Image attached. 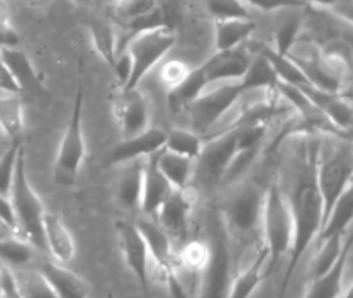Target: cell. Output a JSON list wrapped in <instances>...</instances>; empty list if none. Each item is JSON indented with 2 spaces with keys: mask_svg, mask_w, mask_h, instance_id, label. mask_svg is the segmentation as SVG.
I'll return each mask as SVG.
<instances>
[{
  "mask_svg": "<svg viewBox=\"0 0 353 298\" xmlns=\"http://www.w3.org/2000/svg\"><path fill=\"white\" fill-rule=\"evenodd\" d=\"M221 205L219 226L228 241L231 257L241 256L262 241V212L265 190L255 183L240 182Z\"/></svg>",
  "mask_w": 353,
  "mask_h": 298,
  "instance_id": "6da1fadb",
  "label": "cell"
},
{
  "mask_svg": "<svg viewBox=\"0 0 353 298\" xmlns=\"http://www.w3.org/2000/svg\"><path fill=\"white\" fill-rule=\"evenodd\" d=\"M10 207L16 219V233L21 239L31 242L34 248H44L43 241V215L44 205L41 198L32 189L26 171V153L24 146L19 149L14 170L12 185L9 193Z\"/></svg>",
  "mask_w": 353,
  "mask_h": 298,
  "instance_id": "7a4b0ae2",
  "label": "cell"
},
{
  "mask_svg": "<svg viewBox=\"0 0 353 298\" xmlns=\"http://www.w3.org/2000/svg\"><path fill=\"white\" fill-rule=\"evenodd\" d=\"M262 239L267 248V273L274 271L282 257L289 255L292 242V212L287 195L277 182H272L263 195Z\"/></svg>",
  "mask_w": 353,
  "mask_h": 298,
  "instance_id": "3957f363",
  "label": "cell"
},
{
  "mask_svg": "<svg viewBox=\"0 0 353 298\" xmlns=\"http://www.w3.org/2000/svg\"><path fill=\"white\" fill-rule=\"evenodd\" d=\"M353 164H352V146L338 145L328 154L321 156L314 164V183L318 189L323 207V224L328 219L331 209L338 198L352 185ZM323 227V226H321Z\"/></svg>",
  "mask_w": 353,
  "mask_h": 298,
  "instance_id": "277c9868",
  "label": "cell"
},
{
  "mask_svg": "<svg viewBox=\"0 0 353 298\" xmlns=\"http://www.w3.org/2000/svg\"><path fill=\"white\" fill-rule=\"evenodd\" d=\"M83 95L82 87H79L75 97V105L70 116L68 124L58 146L57 160L53 164V180L58 185L70 187L77 182L80 168L85 160V136H83Z\"/></svg>",
  "mask_w": 353,
  "mask_h": 298,
  "instance_id": "5b68a950",
  "label": "cell"
},
{
  "mask_svg": "<svg viewBox=\"0 0 353 298\" xmlns=\"http://www.w3.org/2000/svg\"><path fill=\"white\" fill-rule=\"evenodd\" d=\"M175 28H160L132 36L126 47L131 60V76L124 88H138L143 76L160 63L161 58L175 46Z\"/></svg>",
  "mask_w": 353,
  "mask_h": 298,
  "instance_id": "8992f818",
  "label": "cell"
},
{
  "mask_svg": "<svg viewBox=\"0 0 353 298\" xmlns=\"http://www.w3.org/2000/svg\"><path fill=\"white\" fill-rule=\"evenodd\" d=\"M246 92L248 90L243 85L241 80L221 83L219 87L211 88V90L205 88L196 100L187 107L190 120H192V131L204 138L205 132L211 131Z\"/></svg>",
  "mask_w": 353,
  "mask_h": 298,
  "instance_id": "52a82bcc",
  "label": "cell"
},
{
  "mask_svg": "<svg viewBox=\"0 0 353 298\" xmlns=\"http://www.w3.org/2000/svg\"><path fill=\"white\" fill-rule=\"evenodd\" d=\"M238 151V127L223 134L204 139L201 154L196 160V176L208 189H216L223 182V176L231 160Z\"/></svg>",
  "mask_w": 353,
  "mask_h": 298,
  "instance_id": "ba28073f",
  "label": "cell"
},
{
  "mask_svg": "<svg viewBox=\"0 0 353 298\" xmlns=\"http://www.w3.org/2000/svg\"><path fill=\"white\" fill-rule=\"evenodd\" d=\"M211 257L208 266L199 275V298H226L233 278V257L228 241L219 226V233L212 235Z\"/></svg>",
  "mask_w": 353,
  "mask_h": 298,
  "instance_id": "9c48e42d",
  "label": "cell"
},
{
  "mask_svg": "<svg viewBox=\"0 0 353 298\" xmlns=\"http://www.w3.org/2000/svg\"><path fill=\"white\" fill-rule=\"evenodd\" d=\"M196 202L197 192L192 187L185 190H174L168 200L161 205L160 211L154 215L153 220L168 235L172 244L182 246L189 239Z\"/></svg>",
  "mask_w": 353,
  "mask_h": 298,
  "instance_id": "30bf717a",
  "label": "cell"
},
{
  "mask_svg": "<svg viewBox=\"0 0 353 298\" xmlns=\"http://www.w3.org/2000/svg\"><path fill=\"white\" fill-rule=\"evenodd\" d=\"M117 242H119L121 255L126 261L128 268L145 290L146 297L150 295V268H152V256H150L148 244L143 237L141 231L134 222L130 220H117Z\"/></svg>",
  "mask_w": 353,
  "mask_h": 298,
  "instance_id": "8fae6325",
  "label": "cell"
},
{
  "mask_svg": "<svg viewBox=\"0 0 353 298\" xmlns=\"http://www.w3.org/2000/svg\"><path fill=\"white\" fill-rule=\"evenodd\" d=\"M110 110L123 139L150 127L148 102L138 88H117L110 100Z\"/></svg>",
  "mask_w": 353,
  "mask_h": 298,
  "instance_id": "7c38bea8",
  "label": "cell"
},
{
  "mask_svg": "<svg viewBox=\"0 0 353 298\" xmlns=\"http://www.w3.org/2000/svg\"><path fill=\"white\" fill-rule=\"evenodd\" d=\"M253 54L250 53L245 44L233 47L228 51H216L202 66L205 80L209 85L212 83H226V82H240L243 75L252 63Z\"/></svg>",
  "mask_w": 353,
  "mask_h": 298,
  "instance_id": "4fadbf2b",
  "label": "cell"
},
{
  "mask_svg": "<svg viewBox=\"0 0 353 298\" xmlns=\"http://www.w3.org/2000/svg\"><path fill=\"white\" fill-rule=\"evenodd\" d=\"M157 154L145 158V167H143V190L141 200H139V211L145 213V217H148V219H154L161 205L168 200V197L175 190L170 185V182L165 178L163 173L158 170Z\"/></svg>",
  "mask_w": 353,
  "mask_h": 298,
  "instance_id": "5bb4252c",
  "label": "cell"
},
{
  "mask_svg": "<svg viewBox=\"0 0 353 298\" xmlns=\"http://www.w3.org/2000/svg\"><path fill=\"white\" fill-rule=\"evenodd\" d=\"M165 141H167V131L150 126L146 131L139 132L132 138L123 139L114 148L110 161H112V164H124L134 160H145V158L163 149Z\"/></svg>",
  "mask_w": 353,
  "mask_h": 298,
  "instance_id": "9a60e30c",
  "label": "cell"
},
{
  "mask_svg": "<svg viewBox=\"0 0 353 298\" xmlns=\"http://www.w3.org/2000/svg\"><path fill=\"white\" fill-rule=\"evenodd\" d=\"M43 241L57 263L66 264L77 255V244L73 234L58 215L44 212L43 215Z\"/></svg>",
  "mask_w": 353,
  "mask_h": 298,
  "instance_id": "2e32d148",
  "label": "cell"
},
{
  "mask_svg": "<svg viewBox=\"0 0 353 298\" xmlns=\"http://www.w3.org/2000/svg\"><path fill=\"white\" fill-rule=\"evenodd\" d=\"M352 256V234L345 235L343 248H341L340 256L336 263L331 266L330 271H326L323 277L312 278L311 286H309L306 297L304 298H338L343 292V275L350 263Z\"/></svg>",
  "mask_w": 353,
  "mask_h": 298,
  "instance_id": "e0dca14e",
  "label": "cell"
},
{
  "mask_svg": "<svg viewBox=\"0 0 353 298\" xmlns=\"http://www.w3.org/2000/svg\"><path fill=\"white\" fill-rule=\"evenodd\" d=\"M0 56H2L3 65L9 70L14 82L19 87L21 95H43L44 87L41 78L38 76L34 66H32L31 60H29L24 51L17 50V47H2L0 50Z\"/></svg>",
  "mask_w": 353,
  "mask_h": 298,
  "instance_id": "ac0fdd59",
  "label": "cell"
},
{
  "mask_svg": "<svg viewBox=\"0 0 353 298\" xmlns=\"http://www.w3.org/2000/svg\"><path fill=\"white\" fill-rule=\"evenodd\" d=\"M38 270L53 286L58 298H88L90 295V286L85 279L57 261H44Z\"/></svg>",
  "mask_w": 353,
  "mask_h": 298,
  "instance_id": "d6986e66",
  "label": "cell"
},
{
  "mask_svg": "<svg viewBox=\"0 0 353 298\" xmlns=\"http://www.w3.org/2000/svg\"><path fill=\"white\" fill-rule=\"evenodd\" d=\"M157 167L175 190L192 187L196 176V160L192 158L180 156L163 148L157 154Z\"/></svg>",
  "mask_w": 353,
  "mask_h": 298,
  "instance_id": "ffe728a7",
  "label": "cell"
},
{
  "mask_svg": "<svg viewBox=\"0 0 353 298\" xmlns=\"http://www.w3.org/2000/svg\"><path fill=\"white\" fill-rule=\"evenodd\" d=\"M256 31L253 19L214 21V50L228 51L240 46Z\"/></svg>",
  "mask_w": 353,
  "mask_h": 298,
  "instance_id": "44dd1931",
  "label": "cell"
},
{
  "mask_svg": "<svg viewBox=\"0 0 353 298\" xmlns=\"http://www.w3.org/2000/svg\"><path fill=\"white\" fill-rule=\"evenodd\" d=\"M143 167L145 160H134L123 164L117 180V198L128 209H139L143 190Z\"/></svg>",
  "mask_w": 353,
  "mask_h": 298,
  "instance_id": "7402d4cb",
  "label": "cell"
},
{
  "mask_svg": "<svg viewBox=\"0 0 353 298\" xmlns=\"http://www.w3.org/2000/svg\"><path fill=\"white\" fill-rule=\"evenodd\" d=\"M353 217V187L347 189L331 209L328 219L323 224L316 242H321L331 235H347L350 231V222Z\"/></svg>",
  "mask_w": 353,
  "mask_h": 298,
  "instance_id": "603a6c76",
  "label": "cell"
},
{
  "mask_svg": "<svg viewBox=\"0 0 353 298\" xmlns=\"http://www.w3.org/2000/svg\"><path fill=\"white\" fill-rule=\"evenodd\" d=\"M209 87L208 80H205L204 70L202 66L199 68H192L190 75L180 83L179 87H175L174 90L167 92V104L168 109L172 112H182V110H187V107L192 104L194 100Z\"/></svg>",
  "mask_w": 353,
  "mask_h": 298,
  "instance_id": "cb8c5ba5",
  "label": "cell"
},
{
  "mask_svg": "<svg viewBox=\"0 0 353 298\" xmlns=\"http://www.w3.org/2000/svg\"><path fill=\"white\" fill-rule=\"evenodd\" d=\"M19 298H58L46 277L34 268H10Z\"/></svg>",
  "mask_w": 353,
  "mask_h": 298,
  "instance_id": "d4e9b609",
  "label": "cell"
},
{
  "mask_svg": "<svg viewBox=\"0 0 353 298\" xmlns=\"http://www.w3.org/2000/svg\"><path fill=\"white\" fill-rule=\"evenodd\" d=\"M259 54H262L265 60L268 61L274 70L275 76H277L279 82L287 83V85H292L296 88H304L311 85V82L306 78L301 68L290 60L289 56H284V54H279L274 47L270 46H262L260 47Z\"/></svg>",
  "mask_w": 353,
  "mask_h": 298,
  "instance_id": "484cf974",
  "label": "cell"
},
{
  "mask_svg": "<svg viewBox=\"0 0 353 298\" xmlns=\"http://www.w3.org/2000/svg\"><path fill=\"white\" fill-rule=\"evenodd\" d=\"M24 131V110L19 95L3 94L0 97V132L12 141H21Z\"/></svg>",
  "mask_w": 353,
  "mask_h": 298,
  "instance_id": "4316f807",
  "label": "cell"
},
{
  "mask_svg": "<svg viewBox=\"0 0 353 298\" xmlns=\"http://www.w3.org/2000/svg\"><path fill=\"white\" fill-rule=\"evenodd\" d=\"M88 32H90L94 50L97 51L99 56L112 68L117 56L116 32H114L112 25H110L108 21L95 19L88 24Z\"/></svg>",
  "mask_w": 353,
  "mask_h": 298,
  "instance_id": "83f0119b",
  "label": "cell"
},
{
  "mask_svg": "<svg viewBox=\"0 0 353 298\" xmlns=\"http://www.w3.org/2000/svg\"><path fill=\"white\" fill-rule=\"evenodd\" d=\"M209 257H211V244L209 241H202V239L183 242L176 253L179 266L194 275H201L204 271L209 263Z\"/></svg>",
  "mask_w": 353,
  "mask_h": 298,
  "instance_id": "f1b7e54d",
  "label": "cell"
},
{
  "mask_svg": "<svg viewBox=\"0 0 353 298\" xmlns=\"http://www.w3.org/2000/svg\"><path fill=\"white\" fill-rule=\"evenodd\" d=\"M202 146H204V139L194 132L192 129L175 127L167 132V141H165V149L172 151V153L180 154V156L192 158L197 160L201 154Z\"/></svg>",
  "mask_w": 353,
  "mask_h": 298,
  "instance_id": "f546056e",
  "label": "cell"
},
{
  "mask_svg": "<svg viewBox=\"0 0 353 298\" xmlns=\"http://www.w3.org/2000/svg\"><path fill=\"white\" fill-rule=\"evenodd\" d=\"M277 82L279 80L270 63L265 60L262 54H253L252 63H250L248 70H246L241 78V83L246 87V90H270V88L277 85Z\"/></svg>",
  "mask_w": 353,
  "mask_h": 298,
  "instance_id": "4dcf8cb0",
  "label": "cell"
},
{
  "mask_svg": "<svg viewBox=\"0 0 353 298\" xmlns=\"http://www.w3.org/2000/svg\"><path fill=\"white\" fill-rule=\"evenodd\" d=\"M34 257V246L17 235L0 239V263L9 268H22Z\"/></svg>",
  "mask_w": 353,
  "mask_h": 298,
  "instance_id": "1f68e13d",
  "label": "cell"
},
{
  "mask_svg": "<svg viewBox=\"0 0 353 298\" xmlns=\"http://www.w3.org/2000/svg\"><path fill=\"white\" fill-rule=\"evenodd\" d=\"M345 235H331L325 241L318 242V253L314 256V264H312V278H319L331 270L340 256L341 248H343Z\"/></svg>",
  "mask_w": 353,
  "mask_h": 298,
  "instance_id": "d6a6232c",
  "label": "cell"
},
{
  "mask_svg": "<svg viewBox=\"0 0 353 298\" xmlns=\"http://www.w3.org/2000/svg\"><path fill=\"white\" fill-rule=\"evenodd\" d=\"M304 17L303 14H292V16L285 17L281 21L275 31V51L279 54L289 53L290 47L296 46L297 38H299L301 31H303Z\"/></svg>",
  "mask_w": 353,
  "mask_h": 298,
  "instance_id": "836d02e7",
  "label": "cell"
},
{
  "mask_svg": "<svg viewBox=\"0 0 353 298\" xmlns=\"http://www.w3.org/2000/svg\"><path fill=\"white\" fill-rule=\"evenodd\" d=\"M205 7L214 21L252 19L248 7L241 0H205Z\"/></svg>",
  "mask_w": 353,
  "mask_h": 298,
  "instance_id": "e575fe53",
  "label": "cell"
},
{
  "mask_svg": "<svg viewBox=\"0 0 353 298\" xmlns=\"http://www.w3.org/2000/svg\"><path fill=\"white\" fill-rule=\"evenodd\" d=\"M172 12L167 9V7L157 6L152 12L145 14V16L138 17V19L128 22L130 29L134 34L145 31H153V29L160 28H174V21H172Z\"/></svg>",
  "mask_w": 353,
  "mask_h": 298,
  "instance_id": "d590c367",
  "label": "cell"
},
{
  "mask_svg": "<svg viewBox=\"0 0 353 298\" xmlns=\"http://www.w3.org/2000/svg\"><path fill=\"white\" fill-rule=\"evenodd\" d=\"M110 6H112L114 14L128 24V22L152 12L158 6V0H116Z\"/></svg>",
  "mask_w": 353,
  "mask_h": 298,
  "instance_id": "8d00e7d4",
  "label": "cell"
},
{
  "mask_svg": "<svg viewBox=\"0 0 353 298\" xmlns=\"http://www.w3.org/2000/svg\"><path fill=\"white\" fill-rule=\"evenodd\" d=\"M22 148V141H12L6 153L0 156V193L9 198L10 185H12L14 170H16V161L19 149Z\"/></svg>",
  "mask_w": 353,
  "mask_h": 298,
  "instance_id": "74e56055",
  "label": "cell"
},
{
  "mask_svg": "<svg viewBox=\"0 0 353 298\" xmlns=\"http://www.w3.org/2000/svg\"><path fill=\"white\" fill-rule=\"evenodd\" d=\"M190 72H192V68L187 63H183L182 60H168L160 66L158 78H160L161 87L167 88V92H170L175 87H179L190 75Z\"/></svg>",
  "mask_w": 353,
  "mask_h": 298,
  "instance_id": "f35d334b",
  "label": "cell"
},
{
  "mask_svg": "<svg viewBox=\"0 0 353 298\" xmlns=\"http://www.w3.org/2000/svg\"><path fill=\"white\" fill-rule=\"evenodd\" d=\"M245 6L256 7L263 12H274V10L284 9H304L307 3L304 0H241Z\"/></svg>",
  "mask_w": 353,
  "mask_h": 298,
  "instance_id": "ab89813d",
  "label": "cell"
},
{
  "mask_svg": "<svg viewBox=\"0 0 353 298\" xmlns=\"http://www.w3.org/2000/svg\"><path fill=\"white\" fill-rule=\"evenodd\" d=\"M19 44V34L16 29L12 28L7 17L0 19V50L2 47H17Z\"/></svg>",
  "mask_w": 353,
  "mask_h": 298,
  "instance_id": "60d3db41",
  "label": "cell"
},
{
  "mask_svg": "<svg viewBox=\"0 0 353 298\" xmlns=\"http://www.w3.org/2000/svg\"><path fill=\"white\" fill-rule=\"evenodd\" d=\"M0 92L2 94H10V95H21L19 87L14 82V78L10 76L9 70L3 65L2 56H0Z\"/></svg>",
  "mask_w": 353,
  "mask_h": 298,
  "instance_id": "b9f144b4",
  "label": "cell"
},
{
  "mask_svg": "<svg viewBox=\"0 0 353 298\" xmlns=\"http://www.w3.org/2000/svg\"><path fill=\"white\" fill-rule=\"evenodd\" d=\"M0 222L6 224L9 229L14 231V234L17 235L16 233V219H14V213H12V207H10V202L9 198L3 197L2 193H0ZM19 237V235H17Z\"/></svg>",
  "mask_w": 353,
  "mask_h": 298,
  "instance_id": "7bdbcfd3",
  "label": "cell"
},
{
  "mask_svg": "<svg viewBox=\"0 0 353 298\" xmlns=\"http://www.w3.org/2000/svg\"><path fill=\"white\" fill-rule=\"evenodd\" d=\"M304 2L312 3V6H318V7H336L341 6V3H350V0H304Z\"/></svg>",
  "mask_w": 353,
  "mask_h": 298,
  "instance_id": "ee69618b",
  "label": "cell"
},
{
  "mask_svg": "<svg viewBox=\"0 0 353 298\" xmlns=\"http://www.w3.org/2000/svg\"><path fill=\"white\" fill-rule=\"evenodd\" d=\"M338 298H353V290H352V286L348 285L347 290H343V292L340 293V297H338Z\"/></svg>",
  "mask_w": 353,
  "mask_h": 298,
  "instance_id": "f6af8a7d",
  "label": "cell"
},
{
  "mask_svg": "<svg viewBox=\"0 0 353 298\" xmlns=\"http://www.w3.org/2000/svg\"><path fill=\"white\" fill-rule=\"evenodd\" d=\"M73 2H77V3H90V2H94V0H73Z\"/></svg>",
  "mask_w": 353,
  "mask_h": 298,
  "instance_id": "bcb514c9",
  "label": "cell"
},
{
  "mask_svg": "<svg viewBox=\"0 0 353 298\" xmlns=\"http://www.w3.org/2000/svg\"><path fill=\"white\" fill-rule=\"evenodd\" d=\"M28 2H31V3H43V2H46V0H28Z\"/></svg>",
  "mask_w": 353,
  "mask_h": 298,
  "instance_id": "7dc6e473",
  "label": "cell"
},
{
  "mask_svg": "<svg viewBox=\"0 0 353 298\" xmlns=\"http://www.w3.org/2000/svg\"><path fill=\"white\" fill-rule=\"evenodd\" d=\"M102 2H109V3H114V2H116V0H102Z\"/></svg>",
  "mask_w": 353,
  "mask_h": 298,
  "instance_id": "c3c4849f",
  "label": "cell"
},
{
  "mask_svg": "<svg viewBox=\"0 0 353 298\" xmlns=\"http://www.w3.org/2000/svg\"><path fill=\"white\" fill-rule=\"evenodd\" d=\"M2 2H7V0H2Z\"/></svg>",
  "mask_w": 353,
  "mask_h": 298,
  "instance_id": "681fc988",
  "label": "cell"
}]
</instances>
